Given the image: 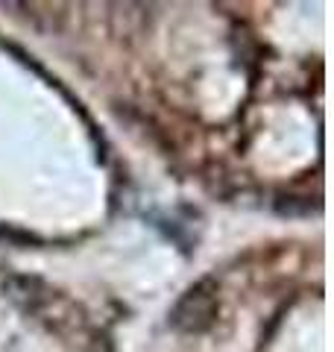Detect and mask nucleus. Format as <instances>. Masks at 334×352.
<instances>
[{"mask_svg": "<svg viewBox=\"0 0 334 352\" xmlns=\"http://www.w3.org/2000/svg\"><path fill=\"white\" fill-rule=\"evenodd\" d=\"M217 305H220V288L217 282L205 276L197 279L191 288H188L176 305L170 308V326L182 335H199L214 323L217 317Z\"/></svg>", "mask_w": 334, "mask_h": 352, "instance_id": "nucleus-1", "label": "nucleus"}]
</instances>
